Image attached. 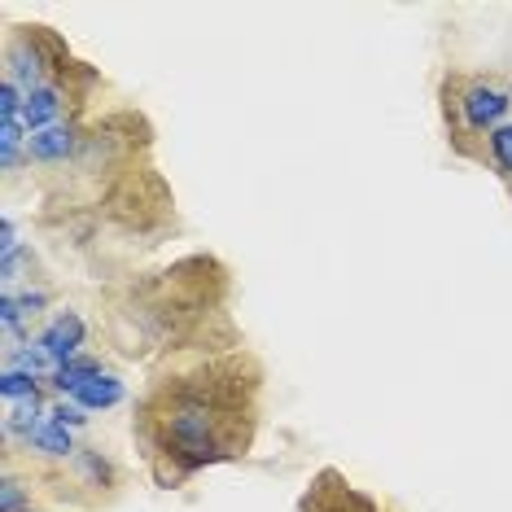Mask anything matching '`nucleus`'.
Listing matches in <instances>:
<instances>
[{
	"label": "nucleus",
	"mask_w": 512,
	"mask_h": 512,
	"mask_svg": "<svg viewBox=\"0 0 512 512\" xmlns=\"http://www.w3.org/2000/svg\"><path fill=\"white\" fill-rule=\"evenodd\" d=\"M84 337H88V324L79 320V311H57V316L44 324L36 342L44 346V355L53 359L57 368L62 364H71V359L79 355V346H84Z\"/></svg>",
	"instance_id": "7ed1b4c3"
},
{
	"label": "nucleus",
	"mask_w": 512,
	"mask_h": 512,
	"mask_svg": "<svg viewBox=\"0 0 512 512\" xmlns=\"http://www.w3.org/2000/svg\"><path fill=\"white\" fill-rule=\"evenodd\" d=\"M79 469H84L88 477H92V482H97V486H110L114 482V473H110V460L106 456H101V451H88V447H79Z\"/></svg>",
	"instance_id": "f8f14e48"
},
{
	"label": "nucleus",
	"mask_w": 512,
	"mask_h": 512,
	"mask_svg": "<svg viewBox=\"0 0 512 512\" xmlns=\"http://www.w3.org/2000/svg\"><path fill=\"white\" fill-rule=\"evenodd\" d=\"M44 71H53V66H49V57H44V49L36 44L31 31H22V36L9 40V49H5V79H14L22 92H36V88H44Z\"/></svg>",
	"instance_id": "f03ea898"
},
{
	"label": "nucleus",
	"mask_w": 512,
	"mask_h": 512,
	"mask_svg": "<svg viewBox=\"0 0 512 512\" xmlns=\"http://www.w3.org/2000/svg\"><path fill=\"white\" fill-rule=\"evenodd\" d=\"M0 394H5V403L36 399V394H40V377H36V372H22V368H5V377H0Z\"/></svg>",
	"instance_id": "9d476101"
},
{
	"label": "nucleus",
	"mask_w": 512,
	"mask_h": 512,
	"mask_svg": "<svg viewBox=\"0 0 512 512\" xmlns=\"http://www.w3.org/2000/svg\"><path fill=\"white\" fill-rule=\"evenodd\" d=\"M491 141V158H495V167L504 171V176H512V123H504L499 132L486 136Z\"/></svg>",
	"instance_id": "ddd939ff"
},
{
	"label": "nucleus",
	"mask_w": 512,
	"mask_h": 512,
	"mask_svg": "<svg viewBox=\"0 0 512 512\" xmlns=\"http://www.w3.org/2000/svg\"><path fill=\"white\" fill-rule=\"evenodd\" d=\"M101 359H92V355H75L71 364H62V368H53V377H49V386L57 390V399H75L79 390L88 386L92 377H101Z\"/></svg>",
	"instance_id": "0eeeda50"
},
{
	"label": "nucleus",
	"mask_w": 512,
	"mask_h": 512,
	"mask_svg": "<svg viewBox=\"0 0 512 512\" xmlns=\"http://www.w3.org/2000/svg\"><path fill=\"white\" fill-rule=\"evenodd\" d=\"M84 141L71 123H57V127H44V132H31L27 136V162H66L75 158Z\"/></svg>",
	"instance_id": "20e7f679"
},
{
	"label": "nucleus",
	"mask_w": 512,
	"mask_h": 512,
	"mask_svg": "<svg viewBox=\"0 0 512 512\" xmlns=\"http://www.w3.org/2000/svg\"><path fill=\"white\" fill-rule=\"evenodd\" d=\"M62 110H66V97L57 84H44L36 92H27V101H22V127L31 132H44V127H57L62 123Z\"/></svg>",
	"instance_id": "39448f33"
},
{
	"label": "nucleus",
	"mask_w": 512,
	"mask_h": 512,
	"mask_svg": "<svg viewBox=\"0 0 512 512\" xmlns=\"http://www.w3.org/2000/svg\"><path fill=\"white\" fill-rule=\"evenodd\" d=\"M22 447H27V451H40V456H49V460H75V456H79L75 434H71V429H62L57 421H49V416H44V421L31 429L27 438H22Z\"/></svg>",
	"instance_id": "423d86ee"
},
{
	"label": "nucleus",
	"mask_w": 512,
	"mask_h": 512,
	"mask_svg": "<svg viewBox=\"0 0 512 512\" xmlns=\"http://www.w3.org/2000/svg\"><path fill=\"white\" fill-rule=\"evenodd\" d=\"M22 154H27V127L22 119H0V171H14L22 167Z\"/></svg>",
	"instance_id": "1a4fd4ad"
},
{
	"label": "nucleus",
	"mask_w": 512,
	"mask_h": 512,
	"mask_svg": "<svg viewBox=\"0 0 512 512\" xmlns=\"http://www.w3.org/2000/svg\"><path fill=\"white\" fill-rule=\"evenodd\" d=\"M14 254H22V246H18V224L5 215V224H0V259H14Z\"/></svg>",
	"instance_id": "dca6fc26"
},
{
	"label": "nucleus",
	"mask_w": 512,
	"mask_h": 512,
	"mask_svg": "<svg viewBox=\"0 0 512 512\" xmlns=\"http://www.w3.org/2000/svg\"><path fill=\"white\" fill-rule=\"evenodd\" d=\"M22 504H27V491H22V482L9 473L5 486H0V512H18Z\"/></svg>",
	"instance_id": "4468645a"
},
{
	"label": "nucleus",
	"mask_w": 512,
	"mask_h": 512,
	"mask_svg": "<svg viewBox=\"0 0 512 512\" xmlns=\"http://www.w3.org/2000/svg\"><path fill=\"white\" fill-rule=\"evenodd\" d=\"M14 294H18V289H14ZM18 307H22V316H40V311L49 307V294H44V289H22Z\"/></svg>",
	"instance_id": "2eb2a0df"
},
{
	"label": "nucleus",
	"mask_w": 512,
	"mask_h": 512,
	"mask_svg": "<svg viewBox=\"0 0 512 512\" xmlns=\"http://www.w3.org/2000/svg\"><path fill=\"white\" fill-rule=\"evenodd\" d=\"M456 110H460V123L464 132H499L512 114V92L499 88V84H486V79H473L456 92Z\"/></svg>",
	"instance_id": "f257e3e1"
},
{
	"label": "nucleus",
	"mask_w": 512,
	"mask_h": 512,
	"mask_svg": "<svg viewBox=\"0 0 512 512\" xmlns=\"http://www.w3.org/2000/svg\"><path fill=\"white\" fill-rule=\"evenodd\" d=\"M127 399V386L114 372H101V377H92L84 390L75 394V403L84 407V412H110V407H119Z\"/></svg>",
	"instance_id": "6e6552de"
},
{
	"label": "nucleus",
	"mask_w": 512,
	"mask_h": 512,
	"mask_svg": "<svg viewBox=\"0 0 512 512\" xmlns=\"http://www.w3.org/2000/svg\"><path fill=\"white\" fill-rule=\"evenodd\" d=\"M49 421H57L62 429H71V434H75V429L88 425V412H84V407H79L75 399H53V403H49Z\"/></svg>",
	"instance_id": "9b49d317"
}]
</instances>
